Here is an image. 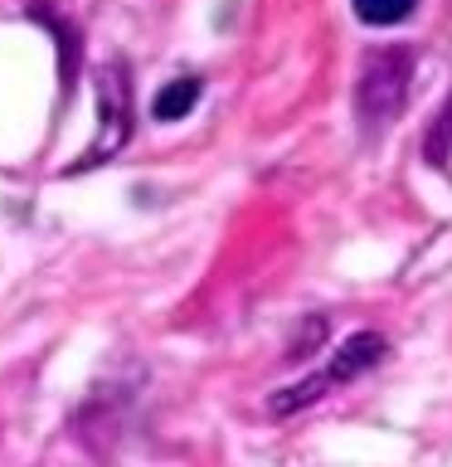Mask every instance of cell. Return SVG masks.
Masks as SVG:
<instances>
[{
	"label": "cell",
	"mask_w": 452,
	"mask_h": 467,
	"mask_svg": "<svg viewBox=\"0 0 452 467\" xmlns=\"http://www.w3.org/2000/svg\"><path fill=\"white\" fill-rule=\"evenodd\" d=\"M200 93H204V83H200V78H190V73H185V78H170V83L156 93L151 117H156V122H180V117L195 112Z\"/></svg>",
	"instance_id": "obj_4"
},
{
	"label": "cell",
	"mask_w": 452,
	"mask_h": 467,
	"mask_svg": "<svg viewBox=\"0 0 452 467\" xmlns=\"http://www.w3.org/2000/svg\"><path fill=\"white\" fill-rule=\"evenodd\" d=\"M385 350H389V341H385L379 331H355L350 341L335 346V356L326 360V370L312 375V379H302V385H292V389H277L268 409H272V414H297V409L316 404L326 389H335V385H350L355 375L375 370V365L385 360Z\"/></svg>",
	"instance_id": "obj_2"
},
{
	"label": "cell",
	"mask_w": 452,
	"mask_h": 467,
	"mask_svg": "<svg viewBox=\"0 0 452 467\" xmlns=\"http://www.w3.org/2000/svg\"><path fill=\"white\" fill-rule=\"evenodd\" d=\"M414 49L408 44H385V49L365 54L360 83H355V108L365 131H385L408 102V83H414Z\"/></svg>",
	"instance_id": "obj_1"
},
{
	"label": "cell",
	"mask_w": 452,
	"mask_h": 467,
	"mask_svg": "<svg viewBox=\"0 0 452 467\" xmlns=\"http://www.w3.org/2000/svg\"><path fill=\"white\" fill-rule=\"evenodd\" d=\"M98 117H102V131L93 141V151H87L83 166H98L102 156L122 151L127 137H131V98H127V73L108 64L98 73Z\"/></svg>",
	"instance_id": "obj_3"
},
{
	"label": "cell",
	"mask_w": 452,
	"mask_h": 467,
	"mask_svg": "<svg viewBox=\"0 0 452 467\" xmlns=\"http://www.w3.org/2000/svg\"><path fill=\"white\" fill-rule=\"evenodd\" d=\"M365 25H404L418 0H350Z\"/></svg>",
	"instance_id": "obj_5"
}]
</instances>
